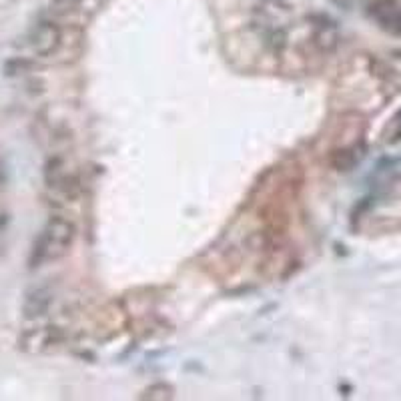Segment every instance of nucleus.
I'll return each mask as SVG.
<instances>
[{
    "mask_svg": "<svg viewBox=\"0 0 401 401\" xmlns=\"http://www.w3.org/2000/svg\"><path fill=\"white\" fill-rule=\"evenodd\" d=\"M76 237V227L71 219L54 215L44 225L43 233L34 241L31 253V267H41L46 261H56L68 253Z\"/></svg>",
    "mask_w": 401,
    "mask_h": 401,
    "instance_id": "nucleus-1",
    "label": "nucleus"
},
{
    "mask_svg": "<svg viewBox=\"0 0 401 401\" xmlns=\"http://www.w3.org/2000/svg\"><path fill=\"white\" fill-rule=\"evenodd\" d=\"M29 44L36 56H53L63 44V29L54 21L39 22L31 31Z\"/></svg>",
    "mask_w": 401,
    "mask_h": 401,
    "instance_id": "nucleus-2",
    "label": "nucleus"
},
{
    "mask_svg": "<svg viewBox=\"0 0 401 401\" xmlns=\"http://www.w3.org/2000/svg\"><path fill=\"white\" fill-rule=\"evenodd\" d=\"M313 44L321 53H333L339 46V29L328 16H319V21L313 24Z\"/></svg>",
    "mask_w": 401,
    "mask_h": 401,
    "instance_id": "nucleus-3",
    "label": "nucleus"
},
{
    "mask_svg": "<svg viewBox=\"0 0 401 401\" xmlns=\"http://www.w3.org/2000/svg\"><path fill=\"white\" fill-rule=\"evenodd\" d=\"M51 305H53V291L49 287H36L24 299L22 311L26 319H39L51 309Z\"/></svg>",
    "mask_w": 401,
    "mask_h": 401,
    "instance_id": "nucleus-4",
    "label": "nucleus"
},
{
    "mask_svg": "<svg viewBox=\"0 0 401 401\" xmlns=\"http://www.w3.org/2000/svg\"><path fill=\"white\" fill-rule=\"evenodd\" d=\"M357 161H359V153L355 147L337 148V151H333V155H331V165H333V169L337 171L351 169Z\"/></svg>",
    "mask_w": 401,
    "mask_h": 401,
    "instance_id": "nucleus-5",
    "label": "nucleus"
},
{
    "mask_svg": "<svg viewBox=\"0 0 401 401\" xmlns=\"http://www.w3.org/2000/svg\"><path fill=\"white\" fill-rule=\"evenodd\" d=\"M143 400H171L173 397V387L167 383H155L145 390V393L141 395Z\"/></svg>",
    "mask_w": 401,
    "mask_h": 401,
    "instance_id": "nucleus-6",
    "label": "nucleus"
}]
</instances>
